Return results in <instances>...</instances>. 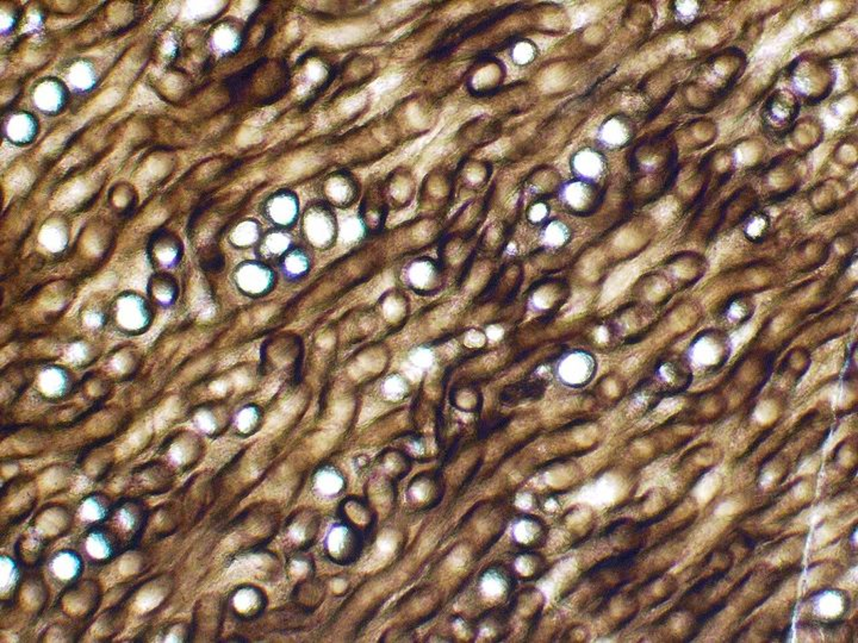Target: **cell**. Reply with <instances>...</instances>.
<instances>
[{
    "label": "cell",
    "instance_id": "obj_1",
    "mask_svg": "<svg viewBox=\"0 0 858 643\" xmlns=\"http://www.w3.org/2000/svg\"><path fill=\"white\" fill-rule=\"evenodd\" d=\"M304 230L314 246L325 247L335 237V219L327 207L316 205L304 217Z\"/></svg>",
    "mask_w": 858,
    "mask_h": 643
},
{
    "label": "cell",
    "instance_id": "obj_2",
    "mask_svg": "<svg viewBox=\"0 0 858 643\" xmlns=\"http://www.w3.org/2000/svg\"><path fill=\"white\" fill-rule=\"evenodd\" d=\"M65 88L56 81H44L37 86L33 93V102L38 109L46 113H55L63 109L66 103Z\"/></svg>",
    "mask_w": 858,
    "mask_h": 643
},
{
    "label": "cell",
    "instance_id": "obj_3",
    "mask_svg": "<svg viewBox=\"0 0 858 643\" xmlns=\"http://www.w3.org/2000/svg\"><path fill=\"white\" fill-rule=\"evenodd\" d=\"M5 132L9 140L15 143H28L37 134L36 120L29 113H19L10 117Z\"/></svg>",
    "mask_w": 858,
    "mask_h": 643
},
{
    "label": "cell",
    "instance_id": "obj_4",
    "mask_svg": "<svg viewBox=\"0 0 858 643\" xmlns=\"http://www.w3.org/2000/svg\"><path fill=\"white\" fill-rule=\"evenodd\" d=\"M590 359L581 352L571 354L563 361L560 365V373L564 375L565 380L580 382L585 380L590 373Z\"/></svg>",
    "mask_w": 858,
    "mask_h": 643
},
{
    "label": "cell",
    "instance_id": "obj_5",
    "mask_svg": "<svg viewBox=\"0 0 858 643\" xmlns=\"http://www.w3.org/2000/svg\"><path fill=\"white\" fill-rule=\"evenodd\" d=\"M268 211L276 222H290V221H293V216L297 212L296 200L293 197L288 196V194L277 196L270 200Z\"/></svg>",
    "mask_w": 858,
    "mask_h": 643
},
{
    "label": "cell",
    "instance_id": "obj_6",
    "mask_svg": "<svg viewBox=\"0 0 858 643\" xmlns=\"http://www.w3.org/2000/svg\"><path fill=\"white\" fill-rule=\"evenodd\" d=\"M240 278L244 281L242 285L247 290L259 291V290L266 286V283H268V279H270V276H268L267 268H265L263 266L252 263L248 267L244 268Z\"/></svg>",
    "mask_w": 858,
    "mask_h": 643
},
{
    "label": "cell",
    "instance_id": "obj_7",
    "mask_svg": "<svg viewBox=\"0 0 858 643\" xmlns=\"http://www.w3.org/2000/svg\"><path fill=\"white\" fill-rule=\"evenodd\" d=\"M95 79V72L88 63H77L70 69V84L78 90H88L91 88Z\"/></svg>",
    "mask_w": 858,
    "mask_h": 643
},
{
    "label": "cell",
    "instance_id": "obj_8",
    "mask_svg": "<svg viewBox=\"0 0 858 643\" xmlns=\"http://www.w3.org/2000/svg\"><path fill=\"white\" fill-rule=\"evenodd\" d=\"M309 260L303 251H295L284 260V271L291 278H300L307 273Z\"/></svg>",
    "mask_w": 858,
    "mask_h": 643
},
{
    "label": "cell",
    "instance_id": "obj_9",
    "mask_svg": "<svg viewBox=\"0 0 858 643\" xmlns=\"http://www.w3.org/2000/svg\"><path fill=\"white\" fill-rule=\"evenodd\" d=\"M288 244H289L288 237L281 234H276V235H272L268 241H266V249L270 254H281L286 249Z\"/></svg>",
    "mask_w": 858,
    "mask_h": 643
}]
</instances>
